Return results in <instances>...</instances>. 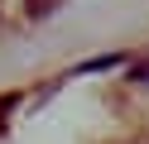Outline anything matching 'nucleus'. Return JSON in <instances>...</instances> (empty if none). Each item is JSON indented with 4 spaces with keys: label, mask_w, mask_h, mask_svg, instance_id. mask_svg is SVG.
I'll return each mask as SVG.
<instances>
[{
    "label": "nucleus",
    "mask_w": 149,
    "mask_h": 144,
    "mask_svg": "<svg viewBox=\"0 0 149 144\" xmlns=\"http://www.w3.org/2000/svg\"><path fill=\"white\" fill-rule=\"evenodd\" d=\"M53 5H58V0H24V10H29L34 19H43V15H53Z\"/></svg>",
    "instance_id": "nucleus-2"
},
{
    "label": "nucleus",
    "mask_w": 149,
    "mask_h": 144,
    "mask_svg": "<svg viewBox=\"0 0 149 144\" xmlns=\"http://www.w3.org/2000/svg\"><path fill=\"white\" fill-rule=\"evenodd\" d=\"M120 63H125L120 53H106V58H91V63H82L77 72H111V67H120Z\"/></svg>",
    "instance_id": "nucleus-1"
}]
</instances>
